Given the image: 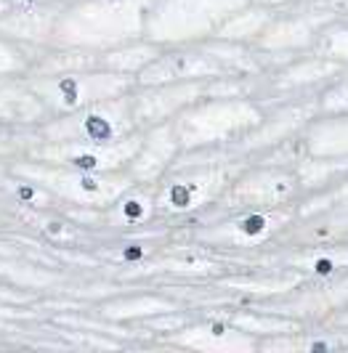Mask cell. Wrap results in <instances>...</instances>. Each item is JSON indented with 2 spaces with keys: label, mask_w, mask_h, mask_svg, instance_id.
<instances>
[{
  "label": "cell",
  "mask_w": 348,
  "mask_h": 353,
  "mask_svg": "<svg viewBox=\"0 0 348 353\" xmlns=\"http://www.w3.org/2000/svg\"><path fill=\"white\" fill-rule=\"evenodd\" d=\"M266 5H279V3H290V0H263Z\"/></svg>",
  "instance_id": "13"
},
{
  "label": "cell",
  "mask_w": 348,
  "mask_h": 353,
  "mask_svg": "<svg viewBox=\"0 0 348 353\" xmlns=\"http://www.w3.org/2000/svg\"><path fill=\"white\" fill-rule=\"evenodd\" d=\"M19 197H21V199H32V197H35V191L29 189V186H21V189H19Z\"/></svg>",
  "instance_id": "12"
},
{
  "label": "cell",
  "mask_w": 348,
  "mask_h": 353,
  "mask_svg": "<svg viewBox=\"0 0 348 353\" xmlns=\"http://www.w3.org/2000/svg\"><path fill=\"white\" fill-rule=\"evenodd\" d=\"M348 72L346 64H340L335 59H327L322 53H308L300 61H295L292 67H287L284 72H279V88L284 90H308L319 82H332L338 77H343Z\"/></svg>",
  "instance_id": "3"
},
{
  "label": "cell",
  "mask_w": 348,
  "mask_h": 353,
  "mask_svg": "<svg viewBox=\"0 0 348 353\" xmlns=\"http://www.w3.org/2000/svg\"><path fill=\"white\" fill-rule=\"evenodd\" d=\"M59 90L64 93V101L67 104H77V80H61L59 82Z\"/></svg>",
  "instance_id": "8"
},
{
  "label": "cell",
  "mask_w": 348,
  "mask_h": 353,
  "mask_svg": "<svg viewBox=\"0 0 348 353\" xmlns=\"http://www.w3.org/2000/svg\"><path fill=\"white\" fill-rule=\"evenodd\" d=\"M348 112V72L343 77L332 80L319 93V114H338Z\"/></svg>",
  "instance_id": "5"
},
{
  "label": "cell",
  "mask_w": 348,
  "mask_h": 353,
  "mask_svg": "<svg viewBox=\"0 0 348 353\" xmlns=\"http://www.w3.org/2000/svg\"><path fill=\"white\" fill-rule=\"evenodd\" d=\"M306 154L314 157H346L348 154V112L316 114L303 128Z\"/></svg>",
  "instance_id": "2"
},
{
  "label": "cell",
  "mask_w": 348,
  "mask_h": 353,
  "mask_svg": "<svg viewBox=\"0 0 348 353\" xmlns=\"http://www.w3.org/2000/svg\"><path fill=\"white\" fill-rule=\"evenodd\" d=\"M122 212H125L128 220H141L144 218V205L138 202V199H128V202L122 205Z\"/></svg>",
  "instance_id": "7"
},
{
  "label": "cell",
  "mask_w": 348,
  "mask_h": 353,
  "mask_svg": "<svg viewBox=\"0 0 348 353\" xmlns=\"http://www.w3.org/2000/svg\"><path fill=\"white\" fill-rule=\"evenodd\" d=\"M85 130H88L90 141H98V143H106L112 138V122L101 117V114H88L85 117Z\"/></svg>",
  "instance_id": "6"
},
{
  "label": "cell",
  "mask_w": 348,
  "mask_h": 353,
  "mask_svg": "<svg viewBox=\"0 0 348 353\" xmlns=\"http://www.w3.org/2000/svg\"><path fill=\"white\" fill-rule=\"evenodd\" d=\"M122 255H125V260H138V258H144V247L141 244H128Z\"/></svg>",
  "instance_id": "10"
},
{
  "label": "cell",
  "mask_w": 348,
  "mask_h": 353,
  "mask_svg": "<svg viewBox=\"0 0 348 353\" xmlns=\"http://www.w3.org/2000/svg\"><path fill=\"white\" fill-rule=\"evenodd\" d=\"M72 165L77 167V170H85V173H90V170H96L98 167V159L93 154H77L72 159Z\"/></svg>",
  "instance_id": "9"
},
{
  "label": "cell",
  "mask_w": 348,
  "mask_h": 353,
  "mask_svg": "<svg viewBox=\"0 0 348 353\" xmlns=\"http://www.w3.org/2000/svg\"><path fill=\"white\" fill-rule=\"evenodd\" d=\"M314 51L348 67V19L330 21V24L319 32V37H316Z\"/></svg>",
  "instance_id": "4"
},
{
  "label": "cell",
  "mask_w": 348,
  "mask_h": 353,
  "mask_svg": "<svg viewBox=\"0 0 348 353\" xmlns=\"http://www.w3.org/2000/svg\"><path fill=\"white\" fill-rule=\"evenodd\" d=\"M80 189H85V191H98V181H96L90 173H85V175H80Z\"/></svg>",
  "instance_id": "11"
},
{
  "label": "cell",
  "mask_w": 348,
  "mask_h": 353,
  "mask_svg": "<svg viewBox=\"0 0 348 353\" xmlns=\"http://www.w3.org/2000/svg\"><path fill=\"white\" fill-rule=\"evenodd\" d=\"M287 263L298 274H303L306 279H335V276L348 271V239L332 244H303Z\"/></svg>",
  "instance_id": "1"
}]
</instances>
